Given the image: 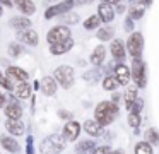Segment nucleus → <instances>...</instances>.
I'll use <instances>...</instances> for the list:
<instances>
[{
  "label": "nucleus",
  "mask_w": 159,
  "mask_h": 154,
  "mask_svg": "<svg viewBox=\"0 0 159 154\" xmlns=\"http://www.w3.org/2000/svg\"><path fill=\"white\" fill-rule=\"evenodd\" d=\"M72 46H74V41L72 40H67V41H63V43L52 44V46H50V50H52L53 55H63V53H67V51H69Z\"/></svg>",
  "instance_id": "nucleus-20"
},
{
  "label": "nucleus",
  "mask_w": 159,
  "mask_h": 154,
  "mask_svg": "<svg viewBox=\"0 0 159 154\" xmlns=\"http://www.w3.org/2000/svg\"><path fill=\"white\" fill-rule=\"evenodd\" d=\"M19 40L26 44H31V46H36L38 44V33L33 29H26L19 33Z\"/></svg>",
  "instance_id": "nucleus-15"
},
{
  "label": "nucleus",
  "mask_w": 159,
  "mask_h": 154,
  "mask_svg": "<svg viewBox=\"0 0 159 154\" xmlns=\"http://www.w3.org/2000/svg\"><path fill=\"white\" fill-rule=\"evenodd\" d=\"M41 91H43V94H46V96H53L57 92V81L53 77H43Z\"/></svg>",
  "instance_id": "nucleus-16"
},
{
  "label": "nucleus",
  "mask_w": 159,
  "mask_h": 154,
  "mask_svg": "<svg viewBox=\"0 0 159 154\" xmlns=\"http://www.w3.org/2000/svg\"><path fill=\"white\" fill-rule=\"evenodd\" d=\"M84 130H86L89 135H94V137H99L103 133V127L96 122V120H86L84 123Z\"/></svg>",
  "instance_id": "nucleus-17"
},
{
  "label": "nucleus",
  "mask_w": 159,
  "mask_h": 154,
  "mask_svg": "<svg viewBox=\"0 0 159 154\" xmlns=\"http://www.w3.org/2000/svg\"><path fill=\"white\" fill-rule=\"evenodd\" d=\"M115 77H116L118 84L127 86L128 81H130V70H128L127 65H116L115 67Z\"/></svg>",
  "instance_id": "nucleus-12"
},
{
  "label": "nucleus",
  "mask_w": 159,
  "mask_h": 154,
  "mask_svg": "<svg viewBox=\"0 0 159 154\" xmlns=\"http://www.w3.org/2000/svg\"><path fill=\"white\" fill-rule=\"evenodd\" d=\"M16 5L21 9V12L22 14H26V16H33V14L36 12V5H34V2H16Z\"/></svg>",
  "instance_id": "nucleus-24"
},
{
  "label": "nucleus",
  "mask_w": 159,
  "mask_h": 154,
  "mask_svg": "<svg viewBox=\"0 0 159 154\" xmlns=\"http://www.w3.org/2000/svg\"><path fill=\"white\" fill-rule=\"evenodd\" d=\"M4 103H5V94L0 91V106H4Z\"/></svg>",
  "instance_id": "nucleus-40"
},
{
  "label": "nucleus",
  "mask_w": 159,
  "mask_h": 154,
  "mask_svg": "<svg viewBox=\"0 0 159 154\" xmlns=\"http://www.w3.org/2000/svg\"><path fill=\"white\" fill-rule=\"evenodd\" d=\"M0 79H2V74H0Z\"/></svg>",
  "instance_id": "nucleus-44"
},
{
  "label": "nucleus",
  "mask_w": 159,
  "mask_h": 154,
  "mask_svg": "<svg viewBox=\"0 0 159 154\" xmlns=\"http://www.w3.org/2000/svg\"><path fill=\"white\" fill-rule=\"evenodd\" d=\"M127 46H128V51H130V55L135 58V60H137V58L140 57V53H142V46H144L142 34H140V33H134V34L130 36V40H128Z\"/></svg>",
  "instance_id": "nucleus-5"
},
{
  "label": "nucleus",
  "mask_w": 159,
  "mask_h": 154,
  "mask_svg": "<svg viewBox=\"0 0 159 154\" xmlns=\"http://www.w3.org/2000/svg\"><path fill=\"white\" fill-rule=\"evenodd\" d=\"M46 40H48L50 46H52V44L63 43V41L70 40V29H69L67 26H57V27H53V29L48 31V36H46Z\"/></svg>",
  "instance_id": "nucleus-4"
},
{
  "label": "nucleus",
  "mask_w": 159,
  "mask_h": 154,
  "mask_svg": "<svg viewBox=\"0 0 159 154\" xmlns=\"http://www.w3.org/2000/svg\"><path fill=\"white\" fill-rule=\"evenodd\" d=\"M116 86H118L116 77H113V75H108V77H104L103 87L106 89V91H113V89H116Z\"/></svg>",
  "instance_id": "nucleus-28"
},
{
  "label": "nucleus",
  "mask_w": 159,
  "mask_h": 154,
  "mask_svg": "<svg viewBox=\"0 0 159 154\" xmlns=\"http://www.w3.org/2000/svg\"><path fill=\"white\" fill-rule=\"evenodd\" d=\"M96 151V146H94L93 140H82V142L77 144L75 147V152L77 154H91Z\"/></svg>",
  "instance_id": "nucleus-22"
},
{
  "label": "nucleus",
  "mask_w": 159,
  "mask_h": 154,
  "mask_svg": "<svg viewBox=\"0 0 159 154\" xmlns=\"http://www.w3.org/2000/svg\"><path fill=\"white\" fill-rule=\"evenodd\" d=\"M99 22H101V19L98 16H91L89 19H86L84 27H86V29H96V27L99 26Z\"/></svg>",
  "instance_id": "nucleus-29"
},
{
  "label": "nucleus",
  "mask_w": 159,
  "mask_h": 154,
  "mask_svg": "<svg viewBox=\"0 0 159 154\" xmlns=\"http://www.w3.org/2000/svg\"><path fill=\"white\" fill-rule=\"evenodd\" d=\"M65 149V139L62 135H48L41 142V152L43 154H58Z\"/></svg>",
  "instance_id": "nucleus-2"
},
{
  "label": "nucleus",
  "mask_w": 159,
  "mask_h": 154,
  "mask_svg": "<svg viewBox=\"0 0 159 154\" xmlns=\"http://www.w3.org/2000/svg\"><path fill=\"white\" fill-rule=\"evenodd\" d=\"M118 115V106L115 105L113 101H103L96 106V111H94V116H96V122L103 125H110L115 120V116Z\"/></svg>",
  "instance_id": "nucleus-1"
},
{
  "label": "nucleus",
  "mask_w": 159,
  "mask_h": 154,
  "mask_svg": "<svg viewBox=\"0 0 159 154\" xmlns=\"http://www.w3.org/2000/svg\"><path fill=\"white\" fill-rule=\"evenodd\" d=\"M111 154H123V151H115V152H111Z\"/></svg>",
  "instance_id": "nucleus-42"
},
{
  "label": "nucleus",
  "mask_w": 159,
  "mask_h": 154,
  "mask_svg": "<svg viewBox=\"0 0 159 154\" xmlns=\"http://www.w3.org/2000/svg\"><path fill=\"white\" fill-rule=\"evenodd\" d=\"M0 84L4 86L5 89H12V84H11V81H9L7 77H2V79H0Z\"/></svg>",
  "instance_id": "nucleus-38"
},
{
  "label": "nucleus",
  "mask_w": 159,
  "mask_h": 154,
  "mask_svg": "<svg viewBox=\"0 0 159 154\" xmlns=\"http://www.w3.org/2000/svg\"><path fill=\"white\" fill-rule=\"evenodd\" d=\"M98 12H99V14H98V17H99L103 22H110V21H113V17H115V10H113V7H111L110 2L99 3Z\"/></svg>",
  "instance_id": "nucleus-10"
},
{
  "label": "nucleus",
  "mask_w": 159,
  "mask_h": 154,
  "mask_svg": "<svg viewBox=\"0 0 159 154\" xmlns=\"http://www.w3.org/2000/svg\"><path fill=\"white\" fill-rule=\"evenodd\" d=\"M139 123H140V116H139L137 113H128V125L137 128Z\"/></svg>",
  "instance_id": "nucleus-33"
},
{
  "label": "nucleus",
  "mask_w": 159,
  "mask_h": 154,
  "mask_svg": "<svg viewBox=\"0 0 159 154\" xmlns=\"http://www.w3.org/2000/svg\"><path fill=\"white\" fill-rule=\"evenodd\" d=\"M79 132H80V125L77 122H74V120H70L63 127V139L69 140V142L70 140H75L79 137Z\"/></svg>",
  "instance_id": "nucleus-9"
},
{
  "label": "nucleus",
  "mask_w": 159,
  "mask_h": 154,
  "mask_svg": "<svg viewBox=\"0 0 159 154\" xmlns=\"http://www.w3.org/2000/svg\"><path fill=\"white\" fill-rule=\"evenodd\" d=\"M74 7V2H62L58 5H53L50 7L48 10L45 12V17L46 19H52V17L58 16V14H69V10Z\"/></svg>",
  "instance_id": "nucleus-8"
},
{
  "label": "nucleus",
  "mask_w": 159,
  "mask_h": 154,
  "mask_svg": "<svg viewBox=\"0 0 159 154\" xmlns=\"http://www.w3.org/2000/svg\"><path fill=\"white\" fill-rule=\"evenodd\" d=\"M11 26L21 33V31L31 29V27H29V26H31V21H29L28 17H12V19H11Z\"/></svg>",
  "instance_id": "nucleus-18"
},
{
  "label": "nucleus",
  "mask_w": 159,
  "mask_h": 154,
  "mask_svg": "<svg viewBox=\"0 0 159 154\" xmlns=\"http://www.w3.org/2000/svg\"><path fill=\"white\" fill-rule=\"evenodd\" d=\"M132 27H134V22H132V19L128 17V19H127V26H125V29H127V31H130Z\"/></svg>",
  "instance_id": "nucleus-39"
},
{
  "label": "nucleus",
  "mask_w": 159,
  "mask_h": 154,
  "mask_svg": "<svg viewBox=\"0 0 159 154\" xmlns=\"http://www.w3.org/2000/svg\"><path fill=\"white\" fill-rule=\"evenodd\" d=\"M111 53H113V57L118 58V60H121V58L125 57L123 43H121L120 40H113V43H111Z\"/></svg>",
  "instance_id": "nucleus-23"
},
{
  "label": "nucleus",
  "mask_w": 159,
  "mask_h": 154,
  "mask_svg": "<svg viewBox=\"0 0 159 154\" xmlns=\"http://www.w3.org/2000/svg\"><path fill=\"white\" fill-rule=\"evenodd\" d=\"M0 16H2V3H0Z\"/></svg>",
  "instance_id": "nucleus-43"
},
{
  "label": "nucleus",
  "mask_w": 159,
  "mask_h": 154,
  "mask_svg": "<svg viewBox=\"0 0 159 154\" xmlns=\"http://www.w3.org/2000/svg\"><path fill=\"white\" fill-rule=\"evenodd\" d=\"M135 154H152V146L149 142H139L135 146Z\"/></svg>",
  "instance_id": "nucleus-27"
},
{
  "label": "nucleus",
  "mask_w": 159,
  "mask_h": 154,
  "mask_svg": "<svg viewBox=\"0 0 159 154\" xmlns=\"http://www.w3.org/2000/svg\"><path fill=\"white\" fill-rule=\"evenodd\" d=\"M104 57H106V50H104V46L101 44V46H98L96 50L93 51V55H91V63L93 65H103L104 62Z\"/></svg>",
  "instance_id": "nucleus-21"
},
{
  "label": "nucleus",
  "mask_w": 159,
  "mask_h": 154,
  "mask_svg": "<svg viewBox=\"0 0 159 154\" xmlns=\"http://www.w3.org/2000/svg\"><path fill=\"white\" fill-rule=\"evenodd\" d=\"M142 106H144V103H142L140 99H137V101H135L134 105L128 108V113H137V115H139V111L142 110Z\"/></svg>",
  "instance_id": "nucleus-34"
},
{
  "label": "nucleus",
  "mask_w": 159,
  "mask_h": 154,
  "mask_svg": "<svg viewBox=\"0 0 159 154\" xmlns=\"http://www.w3.org/2000/svg\"><path fill=\"white\" fill-rule=\"evenodd\" d=\"M26 154H33V137H28V142H26Z\"/></svg>",
  "instance_id": "nucleus-36"
},
{
  "label": "nucleus",
  "mask_w": 159,
  "mask_h": 154,
  "mask_svg": "<svg viewBox=\"0 0 159 154\" xmlns=\"http://www.w3.org/2000/svg\"><path fill=\"white\" fill-rule=\"evenodd\" d=\"M0 144H2V147H4L5 151H9V152H19V144L17 140H14V137H9V135H4L2 139H0Z\"/></svg>",
  "instance_id": "nucleus-19"
},
{
  "label": "nucleus",
  "mask_w": 159,
  "mask_h": 154,
  "mask_svg": "<svg viewBox=\"0 0 159 154\" xmlns=\"http://www.w3.org/2000/svg\"><path fill=\"white\" fill-rule=\"evenodd\" d=\"M58 115L62 116V118H70V113H67V111H60Z\"/></svg>",
  "instance_id": "nucleus-41"
},
{
  "label": "nucleus",
  "mask_w": 159,
  "mask_h": 154,
  "mask_svg": "<svg viewBox=\"0 0 159 154\" xmlns=\"http://www.w3.org/2000/svg\"><path fill=\"white\" fill-rule=\"evenodd\" d=\"M147 139H149V142H152V144H159V132L154 128H149L147 130Z\"/></svg>",
  "instance_id": "nucleus-32"
},
{
  "label": "nucleus",
  "mask_w": 159,
  "mask_h": 154,
  "mask_svg": "<svg viewBox=\"0 0 159 154\" xmlns=\"http://www.w3.org/2000/svg\"><path fill=\"white\" fill-rule=\"evenodd\" d=\"M12 91L17 96L19 99H28L31 96V87H29L28 82H17V84L12 86Z\"/></svg>",
  "instance_id": "nucleus-13"
},
{
  "label": "nucleus",
  "mask_w": 159,
  "mask_h": 154,
  "mask_svg": "<svg viewBox=\"0 0 159 154\" xmlns=\"http://www.w3.org/2000/svg\"><path fill=\"white\" fill-rule=\"evenodd\" d=\"M63 21H67V22H77V16H74V14H65V16H63Z\"/></svg>",
  "instance_id": "nucleus-37"
},
{
  "label": "nucleus",
  "mask_w": 159,
  "mask_h": 154,
  "mask_svg": "<svg viewBox=\"0 0 159 154\" xmlns=\"http://www.w3.org/2000/svg\"><path fill=\"white\" fill-rule=\"evenodd\" d=\"M7 79L11 81V84H17V82H26L28 81V72L22 70L19 67H9L7 68Z\"/></svg>",
  "instance_id": "nucleus-7"
},
{
  "label": "nucleus",
  "mask_w": 159,
  "mask_h": 154,
  "mask_svg": "<svg viewBox=\"0 0 159 154\" xmlns=\"http://www.w3.org/2000/svg\"><path fill=\"white\" fill-rule=\"evenodd\" d=\"M144 5H149V3H144V2H134V3H132L130 17H134V19H139V17L144 16Z\"/></svg>",
  "instance_id": "nucleus-25"
},
{
  "label": "nucleus",
  "mask_w": 159,
  "mask_h": 154,
  "mask_svg": "<svg viewBox=\"0 0 159 154\" xmlns=\"http://www.w3.org/2000/svg\"><path fill=\"white\" fill-rule=\"evenodd\" d=\"M5 128L11 135H22L24 133V125L21 120H7L5 122Z\"/></svg>",
  "instance_id": "nucleus-14"
},
{
  "label": "nucleus",
  "mask_w": 159,
  "mask_h": 154,
  "mask_svg": "<svg viewBox=\"0 0 159 154\" xmlns=\"http://www.w3.org/2000/svg\"><path fill=\"white\" fill-rule=\"evenodd\" d=\"M53 79H55L62 87L69 89L70 86L74 84V68L69 67V65H60L55 70V74H53Z\"/></svg>",
  "instance_id": "nucleus-3"
},
{
  "label": "nucleus",
  "mask_w": 159,
  "mask_h": 154,
  "mask_svg": "<svg viewBox=\"0 0 159 154\" xmlns=\"http://www.w3.org/2000/svg\"><path fill=\"white\" fill-rule=\"evenodd\" d=\"M21 53H22V48L19 46L17 43H11V44H9V55H11V57H19Z\"/></svg>",
  "instance_id": "nucleus-31"
},
{
  "label": "nucleus",
  "mask_w": 159,
  "mask_h": 154,
  "mask_svg": "<svg viewBox=\"0 0 159 154\" xmlns=\"http://www.w3.org/2000/svg\"><path fill=\"white\" fill-rule=\"evenodd\" d=\"M132 77H134L135 84L139 87H144L145 86V68H144V63L140 62V58L134 60V67H132Z\"/></svg>",
  "instance_id": "nucleus-6"
},
{
  "label": "nucleus",
  "mask_w": 159,
  "mask_h": 154,
  "mask_svg": "<svg viewBox=\"0 0 159 154\" xmlns=\"http://www.w3.org/2000/svg\"><path fill=\"white\" fill-rule=\"evenodd\" d=\"M4 111H5V115H7L9 120H19V118H21V115H22V110H21V106L16 103L14 96L11 98V101H9V105L5 106Z\"/></svg>",
  "instance_id": "nucleus-11"
},
{
  "label": "nucleus",
  "mask_w": 159,
  "mask_h": 154,
  "mask_svg": "<svg viewBox=\"0 0 159 154\" xmlns=\"http://www.w3.org/2000/svg\"><path fill=\"white\" fill-rule=\"evenodd\" d=\"M111 36H113V29H111V27H101V29L98 31V38L103 40V41L111 40Z\"/></svg>",
  "instance_id": "nucleus-30"
},
{
  "label": "nucleus",
  "mask_w": 159,
  "mask_h": 154,
  "mask_svg": "<svg viewBox=\"0 0 159 154\" xmlns=\"http://www.w3.org/2000/svg\"><path fill=\"white\" fill-rule=\"evenodd\" d=\"M93 154H111V151L108 146H101V147H96V151Z\"/></svg>",
  "instance_id": "nucleus-35"
},
{
  "label": "nucleus",
  "mask_w": 159,
  "mask_h": 154,
  "mask_svg": "<svg viewBox=\"0 0 159 154\" xmlns=\"http://www.w3.org/2000/svg\"><path fill=\"white\" fill-rule=\"evenodd\" d=\"M135 101H137V89L135 87L127 89V92H125V105H127V108H130Z\"/></svg>",
  "instance_id": "nucleus-26"
}]
</instances>
